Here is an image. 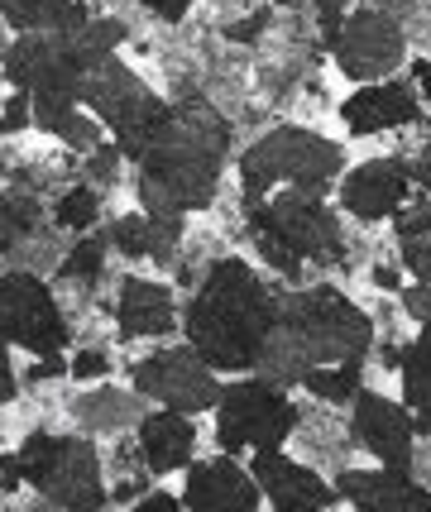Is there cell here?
Here are the masks:
<instances>
[{
	"instance_id": "cell-1",
	"label": "cell",
	"mask_w": 431,
	"mask_h": 512,
	"mask_svg": "<svg viewBox=\"0 0 431 512\" xmlns=\"http://www.w3.org/2000/svg\"><path fill=\"white\" fill-rule=\"evenodd\" d=\"M278 302L269 283L245 259H221L206 268L202 288L182 307L187 345H197L221 374H254L259 350L278 326Z\"/></svg>"
},
{
	"instance_id": "cell-2",
	"label": "cell",
	"mask_w": 431,
	"mask_h": 512,
	"mask_svg": "<svg viewBox=\"0 0 431 512\" xmlns=\"http://www.w3.org/2000/svg\"><path fill=\"white\" fill-rule=\"evenodd\" d=\"M226 149L230 125L211 106H202V101L173 106V120L163 125L159 139L135 163L139 206L149 216H187V211L211 206L216 187H221Z\"/></svg>"
},
{
	"instance_id": "cell-3",
	"label": "cell",
	"mask_w": 431,
	"mask_h": 512,
	"mask_svg": "<svg viewBox=\"0 0 431 512\" xmlns=\"http://www.w3.org/2000/svg\"><path fill=\"white\" fill-rule=\"evenodd\" d=\"M374 345V321L336 288H302L278 302V326L269 331L254 374L293 388L317 364H345L364 359Z\"/></svg>"
},
{
	"instance_id": "cell-4",
	"label": "cell",
	"mask_w": 431,
	"mask_h": 512,
	"mask_svg": "<svg viewBox=\"0 0 431 512\" xmlns=\"http://www.w3.org/2000/svg\"><path fill=\"white\" fill-rule=\"evenodd\" d=\"M345 178V149L321 139L312 130H269L259 144H250V154L240 158V182H245V206L264 201L278 187H302L326 197L336 182Z\"/></svg>"
},
{
	"instance_id": "cell-5",
	"label": "cell",
	"mask_w": 431,
	"mask_h": 512,
	"mask_svg": "<svg viewBox=\"0 0 431 512\" xmlns=\"http://www.w3.org/2000/svg\"><path fill=\"white\" fill-rule=\"evenodd\" d=\"M24 484L44 493L53 508L68 512H96L106 503V484H101V455L87 436H48L34 431L20 450Z\"/></svg>"
},
{
	"instance_id": "cell-6",
	"label": "cell",
	"mask_w": 431,
	"mask_h": 512,
	"mask_svg": "<svg viewBox=\"0 0 431 512\" xmlns=\"http://www.w3.org/2000/svg\"><path fill=\"white\" fill-rule=\"evenodd\" d=\"M5 82L34 96V125L44 130L53 115L72 111L82 101L87 72L68 53L63 34L44 29V34H20L15 44L5 48Z\"/></svg>"
},
{
	"instance_id": "cell-7",
	"label": "cell",
	"mask_w": 431,
	"mask_h": 512,
	"mask_svg": "<svg viewBox=\"0 0 431 512\" xmlns=\"http://www.w3.org/2000/svg\"><path fill=\"white\" fill-rule=\"evenodd\" d=\"M297 426V407L288 402L283 383L250 374V379L226 383V393L216 402V441L221 450H278Z\"/></svg>"
},
{
	"instance_id": "cell-8",
	"label": "cell",
	"mask_w": 431,
	"mask_h": 512,
	"mask_svg": "<svg viewBox=\"0 0 431 512\" xmlns=\"http://www.w3.org/2000/svg\"><path fill=\"white\" fill-rule=\"evenodd\" d=\"M250 211V230H269L283 245H293L302 259H317V264H336L341 259V221L336 211L317 197V192H302V187H278L264 201L245 206Z\"/></svg>"
},
{
	"instance_id": "cell-9",
	"label": "cell",
	"mask_w": 431,
	"mask_h": 512,
	"mask_svg": "<svg viewBox=\"0 0 431 512\" xmlns=\"http://www.w3.org/2000/svg\"><path fill=\"white\" fill-rule=\"evenodd\" d=\"M221 369L197 350V345H173V350H154L149 359L135 364V388L159 407H178V412H211L221 402Z\"/></svg>"
},
{
	"instance_id": "cell-10",
	"label": "cell",
	"mask_w": 431,
	"mask_h": 512,
	"mask_svg": "<svg viewBox=\"0 0 431 512\" xmlns=\"http://www.w3.org/2000/svg\"><path fill=\"white\" fill-rule=\"evenodd\" d=\"M0 321H5V340L29 355L58 359V350L68 345V321L58 312L48 283H39L34 273L0 278Z\"/></svg>"
},
{
	"instance_id": "cell-11",
	"label": "cell",
	"mask_w": 431,
	"mask_h": 512,
	"mask_svg": "<svg viewBox=\"0 0 431 512\" xmlns=\"http://www.w3.org/2000/svg\"><path fill=\"white\" fill-rule=\"evenodd\" d=\"M331 44H336V67L350 82H384L388 72L403 67L408 53L403 29L388 10H350Z\"/></svg>"
},
{
	"instance_id": "cell-12",
	"label": "cell",
	"mask_w": 431,
	"mask_h": 512,
	"mask_svg": "<svg viewBox=\"0 0 431 512\" xmlns=\"http://www.w3.org/2000/svg\"><path fill=\"white\" fill-rule=\"evenodd\" d=\"M350 431L379 465L388 469H412V436H417V412L408 402H393L384 393H369L360 388L355 393V417H350Z\"/></svg>"
},
{
	"instance_id": "cell-13",
	"label": "cell",
	"mask_w": 431,
	"mask_h": 512,
	"mask_svg": "<svg viewBox=\"0 0 431 512\" xmlns=\"http://www.w3.org/2000/svg\"><path fill=\"white\" fill-rule=\"evenodd\" d=\"M412 182H417V168L408 158H369L341 178V206L355 221H384V216H398Z\"/></svg>"
},
{
	"instance_id": "cell-14",
	"label": "cell",
	"mask_w": 431,
	"mask_h": 512,
	"mask_svg": "<svg viewBox=\"0 0 431 512\" xmlns=\"http://www.w3.org/2000/svg\"><path fill=\"white\" fill-rule=\"evenodd\" d=\"M182 503L197 512H254L264 503V489L254 479V469H240L235 455H216V460H202L187 474V489H182Z\"/></svg>"
},
{
	"instance_id": "cell-15",
	"label": "cell",
	"mask_w": 431,
	"mask_h": 512,
	"mask_svg": "<svg viewBox=\"0 0 431 512\" xmlns=\"http://www.w3.org/2000/svg\"><path fill=\"white\" fill-rule=\"evenodd\" d=\"M254 479H259V489L269 498L278 512H307V508H326V503H336L341 489H326L317 474L307 465H297L288 460L283 450H254Z\"/></svg>"
},
{
	"instance_id": "cell-16",
	"label": "cell",
	"mask_w": 431,
	"mask_h": 512,
	"mask_svg": "<svg viewBox=\"0 0 431 512\" xmlns=\"http://www.w3.org/2000/svg\"><path fill=\"white\" fill-rule=\"evenodd\" d=\"M341 120L350 134H384L417 120V96L403 82H360L341 101Z\"/></svg>"
},
{
	"instance_id": "cell-17",
	"label": "cell",
	"mask_w": 431,
	"mask_h": 512,
	"mask_svg": "<svg viewBox=\"0 0 431 512\" xmlns=\"http://www.w3.org/2000/svg\"><path fill=\"white\" fill-rule=\"evenodd\" d=\"M341 498H350L355 508L369 512H431V493L422 484H412V469H345L341 474Z\"/></svg>"
},
{
	"instance_id": "cell-18",
	"label": "cell",
	"mask_w": 431,
	"mask_h": 512,
	"mask_svg": "<svg viewBox=\"0 0 431 512\" xmlns=\"http://www.w3.org/2000/svg\"><path fill=\"white\" fill-rule=\"evenodd\" d=\"M115 321H120V335H125V340L168 335L173 321H178L173 292L163 288V283H149V278H125V283H120V297H115Z\"/></svg>"
},
{
	"instance_id": "cell-19",
	"label": "cell",
	"mask_w": 431,
	"mask_h": 512,
	"mask_svg": "<svg viewBox=\"0 0 431 512\" xmlns=\"http://www.w3.org/2000/svg\"><path fill=\"white\" fill-rule=\"evenodd\" d=\"M192 450H197V431L187 422V412L159 407V412L139 417V455L149 460L154 474H173V469L192 465Z\"/></svg>"
},
{
	"instance_id": "cell-20",
	"label": "cell",
	"mask_w": 431,
	"mask_h": 512,
	"mask_svg": "<svg viewBox=\"0 0 431 512\" xmlns=\"http://www.w3.org/2000/svg\"><path fill=\"white\" fill-rule=\"evenodd\" d=\"M144 96H149V87H144L135 72L120 63V58L96 63L87 72V82H82V106H87L91 115H101V120H106V130H111L115 120H125Z\"/></svg>"
},
{
	"instance_id": "cell-21",
	"label": "cell",
	"mask_w": 431,
	"mask_h": 512,
	"mask_svg": "<svg viewBox=\"0 0 431 512\" xmlns=\"http://www.w3.org/2000/svg\"><path fill=\"white\" fill-rule=\"evenodd\" d=\"M139 402L144 393H125V388H87V393H77L72 398V417L82 431H125V426H135L144 412H139Z\"/></svg>"
},
{
	"instance_id": "cell-22",
	"label": "cell",
	"mask_w": 431,
	"mask_h": 512,
	"mask_svg": "<svg viewBox=\"0 0 431 512\" xmlns=\"http://www.w3.org/2000/svg\"><path fill=\"white\" fill-rule=\"evenodd\" d=\"M58 34H63V44H68V53L77 58L82 72H91V67L106 63V58H115V48L125 39V29L115 20H101V15H87V10H82L68 29H58Z\"/></svg>"
},
{
	"instance_id": "cell-23",
	"label": "cell",
	"mask_w": 431,
	"mask_h": 512,
	"mask_svg": "<svg viewBox=\"0 0 431 512\" xmlns=\"http://www.w3.org/2000/svg\"><path fill=\"white\" fill-rule=\"evenodd\" d=\"M398 249H403V264L412 278L431 283V197L403 201L398 206Z\"/></svg>"
},
{
	"instance_id": "cell-24",
	"label": "cell",
	"mask_w": 431,
	"mask_h": 512,
	"mask_svg": "<svg viewBox=\"0 0 431 512\" xmlns=\"http://www.w3.org/2000/svg\"><path fill=\"white\" fill-rule=\"evenodd\" d=\"M5 24L20 29V34H44V29H68L82 5L77 0H0Z\"/></svg>"
},
{
	"instance_id": "cell-25",
	"label": "cell",
	"mask_w": 431,
	"mask_h": 512,
	"mask_svg": "<svg viewBox=\"0 0 431 512\" xmlns=\"http://www.w3.org/2000/svg\"><path fill=\"white\" fill-rule=\"evenodd\" d=\"M360 364L364 359L317 364V369L302 379V388H307V393H317V398H326V402H355V393H360Z\"/></svg>"
},
{
	"instance_id": "cell-26",
	"label": "cell",
	"mask_w": 431,
	"mask_h": 512,
	"mask_svg": "<svg viewBox=\"0 0 431 512\" xmlns=\"http://www.w3.org/2000/svg\"><path fill=\"white\" fill-rule=\"evenodd\" d=\"M44 130H48V134H58V139H63L68 149H77V154H91V149L101 144V134H106V120H101V115H91V111H77V106H72V111L53 115Z\"/></svg>"
},
{
	"instance_id": "cell-27",
	"label": "cell",
	"mask_w": 431,
	"mask_h": 512,
	"mask_svg": "<svg viewBox=\"0 0 431 512\" xmlns=\"http://www.w3.org/2000/svg\"><path fill=\"white\" fill-rule=\"evenodd\" d=\"M398 374H403V402L412 407V402L431 388V326H422V335H417L412 345H403Z\"/></svg>"
},
{
	"instance_id": "cell-28",
	"label": "cell",
	"mask_w": 431,
	"mask_h": 512,
	"mask_svg": "<svg viewBox=\"0 0 431 512\" xmlns=\"http://www.w3.org/2000/svg\"><path fill=\"white\" fill-rule=\"evenodd\" d=\"M96 216H101V192L96 187H72L68 197L58 201V225H68V230H91L96 225Z\"/></svg>"
},
{
	"instance_id": "cell-29",
	"label": "cell",
	"mask_w": 431,
	"mask_h": 512,
	"mask_svg": "<svg viewBox=\"0 0 431 512\" xmlns=\"http://www.w3.org/2000/svg\"><path fill=\"white\" fill-rule=\"evenodd\" d=\"M254 249H259V259H264L278 278H288V283H297V278H302V264H307V259H302L293 245H283L278 235H269V230H254Z\"/></svg>"
},
{
	"instance_id": "cell-30",
	"label": "cell",
	"mask_w": 431,
	"mask_h": 512,
	"mask_svg": "<svg viewBox=\"0 0 431 512\" xmlns=\"http://www.w3.org/2000/svg\"><path fill=\"white\" fill-rule=\"evenodd\" d=\"M101 268H106V235H82L68 259L58 264V273L63 278H96Z\"/></svg>"
},
{
	"instance_id": "cell-31",
	"label": "cell",
	"mask_w": 431,
	"mask_h": 512,
	"mask_svg": "<svg viewBox=\"0 0 431 512\" xmlns=\"http://www.w3.org/2000/svg\"><path fill=\"white\" fill-rule=\"evenodd\" d=\"M182 240V216H149V259L163 268H173Z\"/></svg>"
},
{
	"instance_id": "cell-32",
	"label": "cell",
	"mask_w": 431,
	"mask_h": 512,
	"mask_svg": "<svg viewBox=\"0 0 431 512\" xmlns=\"http://www.w3.org/2000/svg\"><path fill=\"white\" fill-rule=\"evenodd\" d=\"M111 245L120 254H130V259H149V211H139V216H120L111 225Z\"/></svg>"
},
{
	"instance_id": "cell-33",
	"label": "cell",
	"mask_w": 431,
	"mask_h": 512,
	"mask_svg": "<svg viewBox=\"0 0 431 512\" xmlns=\"http://www.w3.org/2000/svg\"><path fill=\"white\" fill-rule=\"evenodd\" d=\"M29 120H34V96H29V91H10V96H5V134H15V130H24V125H29Z\"/></svg>"
},
{
	"instance_id": "cell-34",
	"label": "cell",
	"mask_w": 431,
	"mask_h": 512,
	"mask_svg": "<svg viewBox=\"0 0 431 512\" xmlns=\"http://www.w3.org/2000/svg\"><path fill=\"white\" fill-rule=\"evenodd\" d=\"M106 369H111V359L101 355V350H82V355L68 364V374L77 383H91V379H106Z\"/></svg>"
},
{
	"instance_id": "cell-35",
	"label": "cell",
	"mask_w": 431,
	"mask_h": 512,
	"mask_svg": "<svg viewBox=\"0 0 431 512\" xmlns=\"http://www.w3.org/2000/svg\"><path fill=\"white\" fill-rule=\"evenodd\" d=\"M403 307H408V316L417 321V326H431V283H412V288H403Z\"/></svg>"
},
{
	"instance_id": "cell-36",
	"label": "cell",
	"mask_w": 431,
	"mask_h": 512,
	"mask_svg": "<svg viewBox=\"0 0 431 512\" xmlns=\"http://www.w3.org/2000/svg\"><path fill=\"white\" fill-rule=\"evenodd\" d=\"M120 158H125V154H120V144H115V149H111V144H96V149L87 154V173L96 182H111L115 178V163H120Z\"/></svg>"
},
{
	"instance_id": "cell-37",
	"label": "cell",
	"mask_w": 431,
	"mask_h": 512,
	"mask_svg": "<svg viewBox=\"0 0 431 512\" xmlns=\"http://www.w3.org/2000/svg\"><path fill=\"white\" fill-rule=\"evenodd\" d=\"M24 225H29V201H5V245L0 249H15V240L24 235Z\"/></svg>"
},
{
	"instance_id": "cell-38",
	"label": "cell",
	"mask_w": 431,
	"mask_h": 512,
	"mask_svg": "<svg viewBox=\"0 0 431 512\" xmlns=\"http://www.w3.org/2000/svg\"><path fill=\"white\" fill-rule=\"evenodd\" d=\"M139 5H149L159 20H182V15L192 10V0H139Z\"/></svg>"
},
{
	"instance_id": "cell-39",
	"label": "cell",
	"mask_w": 431,
	"mask_h": 512,
	"mask_svg": "<svg viewBox=\"0 0 431 512\" xmlns=\"http://www.w3.org/2000/svg\"><path fill=\"white\" fill-rule=\"evenodd\" d=\"M168 508H178L173 493H144V498H135V512H168Z\"/></svg>"
},
{
	"instance_id": "cell-40",
	"label": "cell",
	"mask_w": 431,
	"mask_h": 512,
	"mask_svg": "<svg viewBox=\"0 0 431 512\" xmlns=\"http://www.w3.org/2000/svg\"><path fill=\"white\" fill-rule=\"evenodd\" d=\"M412 412H417V436H427V441H431V388L412 402Z\"/></svg>"
},
{
	"instance_id": "cell-41",
	"label": "cell",
	"mask_w": 431,
	"mask_h": 512,
	"mask_svg": "<svg viewBox=\"0 0 431 512\" xmlns=\"http://www.w3.org/2000/svg\"><path fill=\"white\" fill-rule=\"evenodd\" d=\"M412 168H417V182H422V192L431 197V139L422 144V154H417V163H412Z\"/></svg>"
},
{
	"instance_id": "cell-42",
	"label": "cell",
	"mask_w": 431,
	"mask_h": 512,
	"mask_svg": "<svg viewBox=\"0 0 431 512\" xmlns=\"http://www.w3.org/2000/svg\"><path fill=\"white\" fill-rule=\"evenodd\" d=\"M374 278H379V288H388V292H398V288H403V283L393 278V268H374Z\"/></svg>"
}]
</instances>
